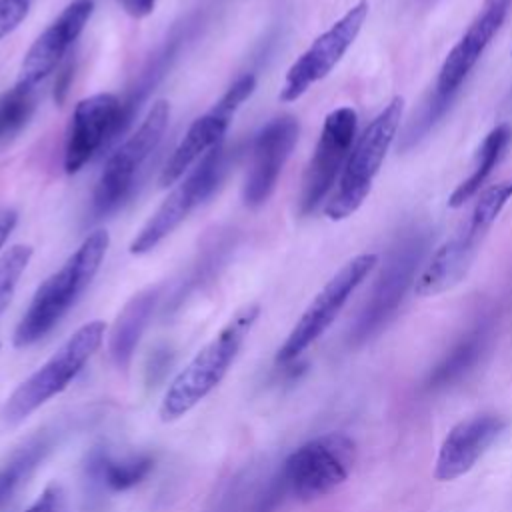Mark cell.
<instances>
[{
  "mask_svg": "<svg viewBox=\"0 0 512 512\" xmlns=\"http://www.w3.org/2000/svg\"><path fill=\"white\" fill-rule=\"evenodd\" d=\"M108 246L110 236L106 230L90 232L66 262L36 288L30 306L16 324L12 336L16 348L32 346L66 316L98 274Z\"/></svg>",
  "mask_w": 512,
  "mask_h": 512,
  "instance_id": "1",
  "label": "cell"
},
{
  "mask_svg": "<svg viewBox=\"0 0 512 512\" xmlns=\"http://www.w3.org/2000/svg\"><path fill=\"white\" fill-rule=\"evenodd\" d=\"M258 316V304H246L236 310L220 332L172 378L158 408L162 422H174L186 416L222 382L240 354Z\"/></svg>",
  "mask_w": 512,
  "mask_h": 512,
  "instance_id": "2",
  "label": "cell"
},
{
  "mask_svg": "<svg viewBox=\"0 0 512 512\" xmlns=\"http://www.w3.org/2000/svg\"><path fill=\"white\" fill-rule=\"evenodd\" d=\"M512 198V180L494 184L476 200L472 212L454 234L434 252L422 274L416 278L414 290L418 296H436L454 288L476 260L488 230L500 216L506 202Z\"/></svg>",
  "mask_w": 512,
  "mask_h": 512,
  "instance_id": "3",
  "label": "cell"
},
{
  "mask_svg": "<svg viewBox=\"0 0 512 512\" xmlns=\"http://www.w3.org/2000/svg\"><path fill=\"white\" fill-rule=\"evenodd\" d=\"M106 334L102 320L82 324L38 370H34L2 406V420L18 424L50 398L64 392L70 382L84 370L88 360L96 354Z\"/></svg>",
  "mask_w": 512,
  "mask_h": 512,
  "instance_id": "4",
  "label": "cell"
},
{
  "mask_svg": "<svg viewBox=\"0 0 512 512\" xmlns=\"http://www.w3.org/2000/svg\"><path fill=\"white\" fill-rule=\"evenodd\" d=\"M404 110V98L394 96L380 114H376L354 142L350 156L338 178L336 192L326 204L330 220H344L354 214L372 190V182L390 150Z\"/></svg>",
  "mask_w": 512,
  "mask_h": 512,
  "instance_id": "5",
  "label": "cell"
},
{
  "mask_svg": "<svg viewBox=\"0 0 512 512\" xmlns=\"http://www.w3.org/2000/svg\"><path fill=\"white\" fill-rule=\"evenodd\" d=\"M508 2L510 0H488L482 12L472 20V24L466 28L462 38L456 42V46L448 52L438 72L434 94L420 108L418 118H414L408 124L410 132L416 138H422L430 130V126L448 110L460 84L464 82L468 72L474 68V64L480 60L482 52L486 50V46L490 44L498 28L502 26L508 10Z\"/></svg>",
  "mask_w": 512,
  "mask_h": 512,
  "instance_id": "6",
  "label": "cell"
},
{
  "mask_svg": "<svg viewBox=\"0 0 512 512\" xmlns=\"http://www.w3.org/2000/svg\"><path fill=\"white\" fill-rule=\"evenodd\" d=\"M356 442L342 432H328L304 442L282 466V488L302 502L316 500L340 486L352 472Z\"/></svg>",
  "mask_w": 512,
  "mask_h": 512,
  "instance_id": "7",
  "label": "cell"
},
{
  "mask_svg": "<svg viewBox=\"0 0 512 512\" xmlns=\"http://www.w3.org/2000/svg\"><path fill=\"white\" fill-rule=\"evenodd\" d=\"M170 102L156 100L140 126L110 154L92 196V210L102 216L116 210L134 186V178L164 138Z\"/></svg>",
  "mask_w": 512,
  "mask_h": 512,
  "instance_id": "8",
  "label": "cell"
},
{
  "mask_svg": "<svg viewBox=\"0 0 512 512\" xmlns=\"http://www.w3.org/2000/svg\"><path fill=\"white\" fill-rule=\"evenodd\" d=\"M224 170V148L218 144L194 164L192 172L184 180L172 188V192L162 200V204L146 220L140 232L132 238L128 252L140 256L156 248L190 216L196 206H200L214 192Z\"/></svg>",
  "mask_w": 512,
  "mask_h": 512,
  "instance_id": "9",
  "label": "cell"
},
{
  "mask_svg": "<svg viewBox=\"0 0 512 512\" xmlns=\"http://www.w3.org/2000/svg\"><path fill=\"white\" fill-rule=\"evenodd\" d=\"M378 264L376 254H358L348 260L314 296L308 308L302 312L288 338L276 352V364L294 362L312 342H316L336 320L350 294Z\"/></svg>",
  "mask_w": 512,
  "mask_h": 512,
  "instance_id": "10",
  "label": "cell"
},
{
  "mask_svg": "<svg viewBox=\"0 0 512 512\" xmlns=\"http://www.w3.org/2000/svg\"><path fill=\"white\" fill-rule=\"evenodd\" d=\"M428 246V234L422 230H410L390 248L384 266L376 278L372 294L354 324V340H366L378 332L388 318L396 312L408 286L414 280L418 264L424 258Z\"/></svg>",
  "mask_w": 512,
  "mask_h": 512,
  "instance_id": "11",
  "label": "cell"
},
{
  "mask_svg": "<svg viewBox=\"0 0 512 512\" xmlns=\"http://www.w3.org/2000/svg\"><path fill=\"white\" fill-rule=\"evenodd\" d=\"M256 88V76L244 74L240 76L222 96L220 100L202 116H198L178 146L174 148L172 156L164 164L158 186L168 188L176 184L204 154H208L212 148L222 144V138L236 114V110L252 96Z\"/></svg>",
  "mask_w": 512,
  "mask_h": 512,
  "instance_id": "12",
  "label": "cell"
},
{
  "mask_svg": "<svg viewBox=\"0 0 512 512\" xmlns=\"http://www.w3.org/2000/svg\"><path fill=\"white\" fill-rule=\"evenodd\" d=\"M368 16V2L360 0L326 32H322L288 68L280 88V102L298 100L312 84L326 78L356 40Z\"/></svg>",
  "mask_w": 512,
  "mask_h": 512,
  "instance_id": "13",
  "label": "cell"
},
{
  "mask_svg": "<svg viewBox=\"0 0 512 512\" xmlns=\"http://www.w3.org/2000/svg\"><path fill=\"white\" fill-rule=\"evenodd\" d=\"M358 114L350 106H340L332 110L322 124L314 154L302 178L300 192V212H312L328 194L338 174L350 156L356 140Z\"/></svg>",
  "mask_w": 512,
  "mask_h": 512,
  "instance_id": "14",
  "label": "cell"
},
{
  "mask_svg": "<svg viewBox=\"0 0 512 512\" xmlns=\"http://www.w3.org/2000/svg\"><path fill=\"white\" fill-rule=\"evenodd\" d=\"M126 118L128 112L116 94L98 92L82 98L70 116L64 146V172L76 174L118 130H122Z\"/></svg>",
  "mask_w": 512,
  "mask_h": 512,
  "instance_id": "15",
  "label": "cell"
},
{
  "mask_svg": "<svg viewBox=\"0 0 512 512\" xmlns=\"http://www.w3.org/2000/svg\"><path fill=\"white\" fill-rule=\"evenodd\" d=\"M92 12L94 0H72L24 54L16 86L34 90L46 76H50L86 28Z\"/></svg>",
  "mask_w": 512,
  "mask_h": 512,
  "instance_id": "16",
  "label": "cell"
},
{
  "mask_svg": "<svg viewBox=\"0 0 512 512\" xmlns=\"http://www.w3.org/2000/svg\"><path fill=\"white\" fill-rule=\"evenodd\" d=\"M298 120L280 116L270 120L256 136L252 146V164L244 180L242 198L246 206H262L274 192L280 172L298 142Z\"/></svg>",
  "mask_w": 512,
  "mask_h": 512,
  "instance_id": "17",
  "label": "cell"
},
{
  "mask_svg": "<svg viewBox=\"0 0 512 512\" xmlns=\"http://www.w3.org/2000/svg\"><path fill=\"white\" fill-rule=\"evenodd\" d=\"M504 428L506 420L500 414H478L458 422L440 446L434 468L436 480L448 482L464 476L496 442Z\"/></svg>",
  "mask_w": 512,
  "mask_h": 512,
  "instance_id": "18",
  "label": "cell"
},
{
  "mask_svg": "<svg viewBox=\"0 0 512 512\" xmlns=\"http://www.w3.org/2000/svg\"><path fill=\"white\" fill-rule=\"evenodd\" d=\"M158 290L148 288L136 294L118 314L110 332V358L116 368H126L134 356L140 336L154 312Z\"/></svg>",
  "mask_w": 512,
  "mask_h": 512,
  "instance_id": "19",
  "label": "cell"
},
{
  "mask_svg": "<svg viewBox=\"0 0 512 512\" xmlns=\"http://www.w3.org/2000/svg\"><path fill=\"white\" fill-rule=\"evenodd\" d=\"M88 474L112 492H124L140 484L154 468L150 454H136L130 458H110L104 450H94L88 458Z\"/></svg>",
  "mask_w": 512,
  "mask_h": 512,
  "instance_id": "20",
  "label": "cell"
},
{
  "mask_svg": "<svg viewBox=\"0 0 512 512\" xmlns=\"http://www.w3.org/2000/svg\"><path fill=\"white\" fill-rule=\"evenodd\" d=\"M510 140H512V128L508 124H498L496 128H492L486 134V138L482 140V144L476 152V164H474L472 174L466 180H462L448 198L450 208L464 206L482 188L486 178L492 174V170L500 162Z\"/></svg>",
  "mask_w": 512,
  "mask_h": 512,
  "instance_id": "21",
  "label": "cell"
},
{
  "mask_svg": "<svg viewBox=\"0 0 512 512\" xmlns=\"http://www.w3.org/2000/svg\"><path fill=\"white\" fill-rule=\"evenodd\" d=\"M52 448L50 434H38L28 440L12 458L0 468V510L16 496V492L26 484L38 464L46 458Z\"/></svg>",
  "mask_w": 512,
  "mask_h": 512,
  "instance_id": "22",
  "label": "cell"
},
{
  "mask_svg": "<svg viewBox=\"0 0 512 512\" xmlns=\"http://www.w3.org/2000/svg\"><path fill=\"white\" fill-rule=\"evenodd\" d=\"M482 344H484V330L476 328L466 338H462L450 350V354L434 368V372L430 374L428 386L430 388L446 386V384L454 382L456 378H460L464 372H468L474 366V362L478 360Z\"/></svg>",
  "mask_w": 512,
  "mask_h": 512,
  "instance_id": "23",
  "label": "cell"
},
{
  "mask_svg": "<svg viewBox=\"0 0 512 512\" xmlns=\"http://www.w3.org/2000/svg\"><path fill=\"white\" fill-rule=\"evenodd\" d=\"M36 110L34 90L12 86L0 94V144L16 136L32 118Z\"/></svg>",
  "mask_w": 512,
  "mask_h": 512,
  "instance_id": "24",
  "label": "cell"
},
{
  "mask_svg": "<svg viewBox=\"0 0 512 512\" xmlns=\"http://www.w3.org/2000/svg\"><path fill=\"white\" fill-rule=\"evenodd\" d=\"M34 250L30 244H14L0 256V316L12 302L18 280L30 264Z\"/></svg>",
  "mask_w": 512,
  "mask_h": 512,
  "instance_id": "25",
  "label": "cell"
},
{
  "mask_svg": "<svg viewBox=\"0 0 512 512\" xmlns=\"http://www.w3.org/2000/svg\"><path fill=\"white\" fill-rule=\"evenodd\" d=\"M32 4L34 0H0V40L26 20Z\"/></svg>",
  "mask_w": 512,
  "mask_h": 512,
  "instance_id": "26",
  "label": "cell"
},
{
  "mask_svg": "<svg viewBox=\"0 0 512 512\" xmlns=\"http://www.w3.org/2000/svg\"><path fill=\"white\" fill-rule=\"evenodd\" d=\"M24 512H70L64 486L60 482H50Z\"/></svg>",
  "mask_w": 512,
  "mask_h": 512,
  "instance_id": "27",
  "label": "cell"
},
{
  "mask_svg": "<svg viewBox=\"0 0 512 512\" xmlns=\"http://www.w3.org/2000/svg\"><path fill=\"white\" fill-rule=\"evenodd\" d=\"M16 224H18V212L10 206H0V250L10 238Z\"/></svg>",
  "mask_w": 512,
  "mask_h": 512,
  "instance_id": "28",
  "label": "cell"
},
{
  "mask_svg": "<svg viewBox=\"0 0 512 512\" xmlns=\"http://www.w3.org/2000/svg\"><path fill=\"white\" fill-rule=\"evenodd\" d=\"M124 12L132 18H144L154 10L156 0H120Z\"/></svg>",
  "mask_w": 512,
  "mask_h": 512,
  "instance_id": "29",
  "label": "cell"
},
{
  "mask_svg": "<svg viewBox=\"0 0 512 512\" xmlns=\"http://www.w3.org/2000/svg\"><path fill=\"white\" fill-rule=\"evenodd\" d=\"M70 78H72V62H68L62 72H60V80L54 84V98L56 102H62L64 96H66V90H68V84H70Z\"/></svg>",
  "mask_w": 512,
  "mask_h": 512,
  "instance_id": "30",
  "label": "cell"
}]
</instances>
